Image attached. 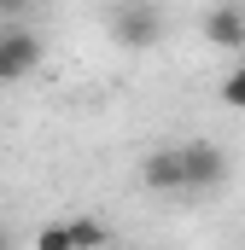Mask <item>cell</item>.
<instances>
[{
    "label": "cell",
    "mask_w": 245,
    "mask_h": 250,
    "mask_svg": "<svg viewBox=\"0 0 245 250\" xmlns=\"http://www.w3.org/2000/svg\"><path fill=\"white\" fill-rule=\"evenodd\" d=\"M41 35L29 29V23H0V87H12V82H24L35 64H41Z\"/></svg>",
    "instance_id": "cell-1"
},
{
    "label": "cell",
    "mask_w": 245,
    "mask_h": 250,
    "mask_svg": "<svg viewBox=\"0 0 245 250\" xmlns=\"http://www.w3.org/2000/svg\"><path fill=\"white\" fill-rule=\"evenodd\" d=\"M111 35H117V47H128V53H146V47H158L164 23H158L152 6H122L117 18H111Z\"/></svg>",
    "instance_id": "cell-2"
},
{
    "label": "cell",
    "mask_w": 245,
    "mask_h": 250,
    "mask_svg": "<svg viewBox=\"0 0 245 250\" xmlns=\"http://www.w3.org/2000/svg\"><path fill=\"white\" fill-rule=\"evenodd\" d=\"M181 169H187V192H204L228 175V157H222V146L193 140V146H181Z\"/></svg>",
    "instance_id": "cell-3"
},
{
    "label": "cell",
    "mask_w": 245,
    "mask_h": 250,
    "mask_svg": "<svg viewBox=\"0 0 245 250\" xmlns=\"http://www.w3.org/2000/svg\"><path fill=\"white\" fill-rule=\"evenodd\" d=\"M140 181L152 192H187V169H181V146H158L140 157Z\"/></svg>",
    "instance_id": "cell-4"
},
{
    "label": "cell",
    "mask_w": 245,
    "mask_h": 250,
    "mask_svg": "<svg viewBox=\"0 0 245 250\" xmlns=\"http://www.w3.org/2000/svg\"><path fill=\"white\" fill-rule=\"evenodd\" d=\"M204 41L222 47V53H245V12L240 6H216L204 18Z\"/></svg>",
    "instance_id": "cell-5"
},
{
    "label": "cell",
    "mask_w": 245,
    "mask_h": 250,
    "mask_svg": "<svg viewBox=\"0 0 245 250\" xmlns=\"http://www.w3.org/2000/svg\"><path fill=\"white\" fill-rule=\"evenodd\" d=\"M64 239H70V250H82V245H111V227L105 221H64Z\"/></svg>",
    "instance_id": "cell-6"
},
{
    "label": "cell",
    "mask_w": 245,
    "mask_h": 250,
    "mask_svg": "<svg viewBox=\"0 0 245 250\" xmlns=\"http://www.w3.org/2000/svg\"><path fill=\"white\" fill-rule=\"evenodd\" d=\"M216 99H222L228 111H245V64H234V70L216 82Z\"/></svg>",
    "instance_id": "cell-7"
},
{
    "label": "cell",
    "mask_w": 245,
    "mask_h": 250,
    "mask_svg": "<svg viewBox=\"0 0 245 250\" xmlns=\"http://www.w3.org/2000/svg\"><path fill=\"white\" fill-rule=\"evenodd\" d=\"M35 250H70L64 227H41V233H35Z\"/></svg>",
    "instance_id": "cell-8"
},
{
    "label": "cell",
    "mask_w": 245,
    "mask_h": 250,
    "mask_svg": "<svg viewBox=\"0 0 245 250\" xmlns=\"http://www.w3.org/2000/svg\"><path fill=\"white\" fill-rule=\"evenodd\" d=\"M35 0H0V18H29Z\"/></svg>",
    "instance_id": "cell-9"
}]
</instances>
